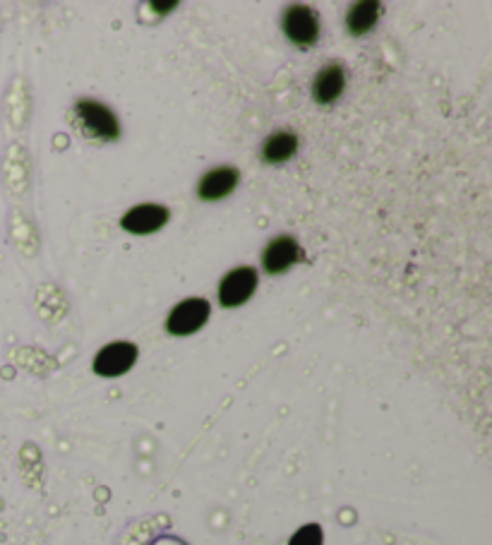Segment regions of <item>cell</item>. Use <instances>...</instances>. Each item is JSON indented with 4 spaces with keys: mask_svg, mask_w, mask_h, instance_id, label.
Wrapping results in <instances>:
<instances>
[{
    "mask_svg": "<svg viewBox=\"0 0 492 545\" xmlns=\"http://www.w3.org/2000/svg\"><path fill=\"white\" fill-rule=\"evenodd\" d=\"M380 13H382V5L375 3V0H363V3H356L346 17L348 32H351L353 37H363V34H368L370 29L377 25Z\"/></svg>",
    "mask_w": 492,
    "mask_h": 545,
    "instance_id": "obj_10",
    "label": "cell"
},
{
    "mask_svg": "<svg viewBox=\"0 0 492 545\" xmlns=\"http://www.w3.org/2000/svg\"><path fill=\"white\" fill-rule=\"evenodd\" d=\"M168 217H171V214H168V209L161 205H137L120 219V226L128 233H135V236H147V233H156L164 229Z\"/></svg>",
    "mask_w": 492,
    "mask_h": 545,
    "instance_id": "obj_7",
    "label": "cell"
},
{
    "mask_svg": "<svg viewBox=\"0 0 492 545\" xmlns=\"http://www.w3.org/2000/svg\"><path fill=\"white\" fill-rule=\"evenodd\" d=\"M284 34L291 44L310 49L320 39V20L308 5H291L284 13Z\"/></svg>",
    "mask_w": 492,
    "mask_h": 545,
    "instance_id": "obj_3",
    "label": "cell"
},
{
    "mask_svg": "<svg viewBox=\"0 0 492 545\" xmlns=\"http://www.w3.org/2000/svg\"><path fill=\"white\" fill-rule=\"evenodd\" d=\"M257 272L252 267H238L228 272L219 284V303L224 308H238L248 303L252 293L257 291Z\"/></svg>",
    "mask_w": 492,
    "mask_h": 545,
    "instance_id": "obj_4",
    "label": "cell"
},
{
    "mask_svg": "<svg viewBox=\"0 0 492 545\" xmlns=\"http://www.w3.org/2000/svg\"><path fill=\"white\" fill-rule=\"evenodd\" d=\"M298 152V137L293 133H274L264 142L262 147V161L264 164H284V161L293 159Z\"/></svg>",
    "mask_w": 492,
    "mask_h": 545,
    "instance_id": "obj_11",
    "label": "cell"
},
{
    "mask_svg": "<svg viewBox=\"0 0 492 545\" xmlns=\"http://www.w3.org/2000/svg\"><path fill=\"white\" fill-rule=\"evenodd\" d=\"M238 181H240L238 169H233V166H219V169L209 171L207 176L202 178L197 195H200V200L204 202H219L236 190Z\"/></svg>",
    "mask_w": 492,
    "mask_h": 545,
    "instance_id": "obj_8",
    "label": "cell"
},
{
    "mask_svg": "<svg viewBox=\"0 0 492 545\" xmlns=\"http://www.w3.org/2000/svg\"><path fill=\"white\" fill-rule=\"evenodd\" d=\"M324 543V533L320 524H305L293 533L288 545H322Z\"/></svg>",
    "mask_w": 492,
    "mask_h": 545,
    "instance_id": "obj_12",
    "label": "cell"
},
{
    "mask_svg": "<svg viewBox=\"0 0 492 545\" xmlns=\"http://www.w3.org/2000/svg\"><path fill=\"white\" fill-rule=\"evenodd\" d=\"M303 260V250H300L298 241L293 236H276L272 243L267 245L262 255V265L267 274H284L296 262Z\"/></svg>",
    "mask_w": 492,
    "mask_h": 545,
    "instance_id": "obj_6",
    "label": "cell"
},
{
    "mask_svg": "<svg viewBox=\"0 0 492 545\" xmlns=\"http://www.w3.org/2000/svg\"><path fill=\"white\" fill-rule=\"evenodd\" d=\"M344 85H346L344 68L336 63L327 65V68H322L320 73L315 75V80H312V99L320 106L334 104V101L341 97V92H344Z\"/></svg>",
    "mask_w": 492,
    "mask_h": 545,
    "instance_id": "obj_9",
    "label": "cell"
},
{
    "mask_svg": "<svg viewBox=\"0 0 492 545\" xmlns=\"http://www.w3.org/2000/svg\"><path fill=\"white\" fill-rule=\"evenodd\" d=\"M137 361V346L130 341H113L96 353L94 373L101 377L125 375Z\"/></svg>",
    "mask_w": 492,
    "mask_h": 545,
    "instance_id": "obj_5",
    "label": "cell"
},
{
    "mask_svg": "<svg viewBox=\"0 0 492 545\" xmlns=\"http://www.w3.org/2000/svg\"><path fill=\"white\" fill-rule=\"evenodd\" d=\"M75 116L84 135L94 137L99 142H113L120 137V123L118 118L113 116V111L108 106L99 104V101L82 99L77 101Z\"/></svg>",
    "mask_w": 492,
    "mask_h": 545,
    "instance_id": "obj_1",
    "label": "cell"
},
{
    "mask_svg": "<svg viewBox=\"0 0 492 545\" xmlns=\"http://www.w3.org/2000/svg\"><path fill=\"white\" fill-rule=\"evenodd\" d=\"M209 301L204 298H188V301H180L176 308L171 310L166 320V332L173 337H190V334L200 332L204 322L209 320Z\"/></svg>",
    "mask_w": 492,
    "mask_h": 545,
    "instance_id": "obj_2",
    "label": "cell"
},
{
    "mask_svg": "<svg viewBox=\"0 0 492 545\" xmlns=\"http://www.w3.org/2000/svg\"><path fill=\"white\" fill-rule=\"evenodd\" d=\"M152 8H156V10H173V8H176V3H152Z\"/></svg>",
    "mask_w": 492,
    "mask_h": 545,
    "instance_id": "obj_13",
    "label": "cell"
}]
</instances>
